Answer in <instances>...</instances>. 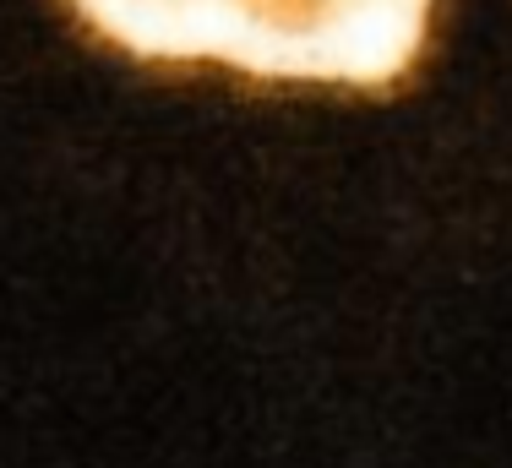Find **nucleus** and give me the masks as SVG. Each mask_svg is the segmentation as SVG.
Segmentation results:
<instances>
[{
    "mask_svg": "<svg viewBox=\"0 0 512 468\" xmlns=\"http://www.w3.org/2000/svg\"><path fill=\"white\" fill-rule=\"evenodd\" d=\"M131 60L229 66L262 82L393 88L431 39L436 0H66Z\"/></svg>",
    "mask_w": 512,
    "mask_h": 468,
    "instance_id": "f257e3e1",
    "label": "nucleus"
}]
</instances>
